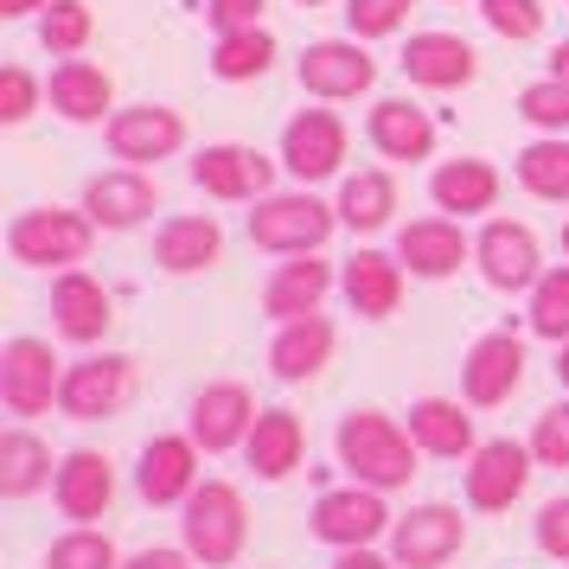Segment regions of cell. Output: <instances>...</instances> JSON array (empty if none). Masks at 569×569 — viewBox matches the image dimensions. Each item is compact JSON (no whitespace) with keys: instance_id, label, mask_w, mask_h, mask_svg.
<instances>
[{"instance_id":"cell-28","label":"cell","mask_w":569,"mask_h":569,"mask_svg":"<svg viewBox=\"0 0 569 569\" xmlns=\"http://www.w3.org/2000/svg\"><path fill=\"white\" fill-rule=\"evenodd\" d=\"M243 455H250V467H257L262 480H288V473L301 467V455H308L301 416L295 410H262L257 429H250V441H243Z\"/></svg>"},{"instance_id":"cell-5","label":"cell","mask_w":569,"mask_h":569,"mask_svg":"<svg viewBox=\"0 0 569 569\" xmlns=\"http://www.w3.org/2000/svg\"><path fill=\"white\" fill-rule=\"evenodd\" d=\"M58 390H64V371H58V352L46 346V339H7L0 346V403H7V416H46L58 403Z\"/></svg>"},{"instance_id":"cell-49","label":"cell","mask_w":569,"mask_h":569,"mask_svg":"<svg viewBox=\"0 0 569 569\" xmlns=\"http://www.w3.org/2000/svg\"><path fill=\"white\" fill-rule=\"evenodd\" d=\"M550 78H563V83H569V39L557 46V52H550Z\"/></svg>"},{"instance_id":"cell-6","label":"cell","mask_w":569,"mask_h":569,"mask_svg":"<svg viewBox=\"0 0 569 569\" xmlns=\"http://www.w3.org/2000/svg\"><path fill=\"white\" fill-rule=\"evenodd\" d=\"M295 78L320 103H352V97H365L378 83V58L365 52L359 39H313L301 52V64H295Z\"/></svg>"},{"instance_id":"cell-41","label":"cell","mask_w":569,"mask_h":569,"mask_svg":"<svg viewBox=\"0 0 569 569\" xmlns=\"http://www.w3.org/2000/svg\"><path fill=\"white\" fill-rule=\"evenodd\" d=\"M480 20H487L499 39H538L543 32V7L538 0H480Z\"/></svg>"},{"instance_id":"cell-18","label":"cell","mask_w":569,"mask_h":569,"mask_svg":"<svg viewBox=\"0 0 569 569\" xmlns=\"http://www.w3.org/2000/svg\"><path fill=\"white\" fill-rule=\"evenodd\" d=\"M257 403H250V390L243 385H206L199 397H192V422H186V436L199 441L206 455H224V448H237V441H250V429H257Z\"/></svg>"},{"instance_id":"cell-9","label":"cell","mask_w":569,"mask_h":569,"mask_svg":"<svg viewBox=\"0 0 569 569\" xmlns=\"http://www.w3.org/2000/svg\"><path fill=\"white\" fill-rule=\"evenodd\" d=\"M269 180H276V160L243 148V141H211L192 160V186L206 199H224V206H243V199H269Z\"/></svg>"},{"instance_id":"cell-3","label":"cell","mask_w":569,"mask_h":569,"mask_svg":"<svg viewBox=\"0 0 569 569\" xmlns=\"http://www.w3.org/2000/svg\"><path fill=\"white\" fill-rule=\"evenodd\" d=\"M333 224H339V206H320L308 186L301 192H269L250 211V243L269 250V257H320Z\"/></svg>"},{"instance_id":"cell-23","label":"cell","mask_w":569,"mask_h":569,"mask_svg":"<svg viewBox=\"0 0 569 569\" xmlns=\"http://www.w3.org/2000/svg\"><path fill=\"white\" fill-rule=\"evenodd\" d=\"M339 288H346L352 313L390 320L397 301H403V262L385 257V250H359V257H346V269H339Z\"/></svg>"},{"instance_id":"cell-2","label":"cell","mask_w":569,"mask_h":569,"mask_svg":"<svg viewBox=\"0 0 569 569\" xmlns=\"http://www.w3.org/2000/svg\"><path fill=\"white\" fill-rule=\"evenodd\" d=\"M186 550H192V563L206 569H224L243 557V538H250V512H243V492L231 480H199L192 499H186Z\"/></svg>"},{"instance_id":"cell-48","label":"cell","mask_w":569,"mask_h":569,"mask_svg":"<svg viewBox=\"0 0 569 569\" xmlns=\"http://www.w3.org/2000/svg\"><path fill=\"white\" fill-rule=\"evenodd\" d=\"M39 7H52V0H0V20H27Z\"/></svg>"},{"instance_id":"cell-8","label":"cell","mask_w":569,"mask_h":569,"mask_svg":"<svg viewBox=\"0 0 569 569\" xmlns=\"http://www.w3.org/2000/svg\"><path fill=\"white\" fill-rule=\"evenodd\" d=\"M397 525L385 506V492L371 487H333L313 499V538L333 543V550H365V543H378Z\"/></svg>"},{"instance_id":"cell-16","label":"cell","mask_w":569,"mask_h":569,"mask_svg":"<svg viewBox=\"0 0 569 569\" xmlns=\"http://www.w3.org/2000/svg\"><path fill=\"white\" fill-rule=\"evenodd\" d=\"M154 206H160V186L141 167H109V173L83 186V211H90L97 231H134Z\"/></svg>"},{"instance_id":"cell-45","label":"cell","mask_w":569,"mask_h":569,"mask_svg":"<svg viewBox=\"0 0 569 569\" xmlns=\"http://www.w3.org/2000/svg\"><path fill=\"white\" fill-rule=\"evenodd\" d=\"M538 543H543V557L569 563V499H550L538 512Z\"/></svg>"},{"instance_id":"cell-15","label":"cell","mask_w":569,"mask_h":569,"mask_svg":"<svg viewBox=\"0 0 569 569\" xmlns=\"http://www.w3.org/2000/svg\"><path fill=\"white\" fill-rule=\"evenodd\" d=\"M525 385V339L518 333H487L467 346V365H461V390L473 410H492L506 403L512 390Z\"/></svg>"},{"instance_id":"cell-39","label":"cell","mask_w":569,"mask_h":569,"mask_svg":"<svg viewBox=\"0 0 569 569\" xmlns=\"http://www.w3.org/2000/svg\"><path fill=\"white\" fill-rule=\"evenodd\" d=\"M46 569H116V543H109L103 531L78 525L71 538H58L52 550H46Z\"/></svg>"},{"instance_id":"cell-31","label":"cell","mask_w":569,"mask_h":569,"mask_svg":"<svg viewBox=\"0 0 569 569\" xmlns=\"http://www.w3.org/2000/svg\"><path fill=\"white\" fill-rule=\"evenodd\" d=\"M429 199H436L441 211H461V218H473V211H492V199H499V173H492V160H441L436 180H429Z\"/></svg>"},{"instance_id":"cell-51","label":"cell","mask_w":569,"mask_h":569,"mask_svg":"<svg viewBox=\"0 0 569 569\" xmlns=\"http://www.w3.org/2000/svg\"><path fill=\"white\" fill-rule=\"evenodd\" d=\"M563 250H569V224H563Z\"/></svg>"},{"instance_id":"cell-46","label":"cell","mask_w":569,"mask_h":569,"mask_svg":"<svg viewBox=\"0 0 569 569\" xmlns=\"http://www.w3.org/2000/svg\"><path fill=\"white\" fill-rule=\"evenodd\" d=\"M122 569H192V550H141Z\"/></svg>"},{"instance_id":"cell-4","label":"cell","mask_w":569,"mask_h":569,"mask_svg":"<svg viewBox=\"0 0 569 569\" xmlns=\"http://www.w3.org/2000/svg\"><path fill=\"white\" fill-rule=\"evenodd\" d=\"M90 237H97L90 211L32 206L7 224V250H13V262H27V269H58L64 276V269H78L90 257Z\"/></svg>"},{"instance_id":"cell-35","label":"cell","mask_w":569,"mask_h":569,"mask_svg":"<svg viewBox=\"0 0 569 569\" xmlns=\"http://www.w3.org/2000/svg\"><path fill=\"white\" fill-rule=\"evenodd\" d=\"M276 64V39L262 27H250V32H224L218 46H211V71L224 83H250V78H262Z\"/></svg>"},{"instance_id":"cell-36","label":"cell","mask_w":569,"mask_h":569,"mask_svg":"<svg viewBox=\"0 0 569 569\" xmlns=\"http://www.w3.org/2000/svg\"><path fill=\"white\" fill-rule=\"evenodd\" d=\"M90 39H97V13H90V0H52V7H46V20H39V46H46L52 58H78Z\"/></svg>"},{"instance_id":"cell-47","label":"cell","mask_w":569,"mask_h":569,"mask_svg":"<svg viewBox=\"0 0 569 569\" xmlns=\"http://www.w3.org/2000/svg\"><path fill=\"white\" fill-rule=\"evenodd\" d=\"M333 569H397V557H378V550L365 543V550H339Z\"/></svg>"},{"instance_id":"cell-30","label":"cell","mask_w":569,"mask_h":569,"mask_svg":"<svg viewBox=\"0 0 569 569\" xmlns=\"http://www.w3.org/2000/svg\"><path fill=\"white\" fill-rule=\"evenodd\" d=\"M410 436L422 455H441V461H461V455L480 448L473 441V416L455 397H422V403H410Z\"/></svg>"},{"instance_id":"cell-20","label":"cell","mask_w":569,"mask_h":569,"mask_svg":"<svg viewBox=\"0 0 569 569\" xmlns=\"http://www.w3.org/2000/svg\"><path fill=\"white\" fill-rule=\"evenodd\" d=\"M467 257H473V243L461 237V224H455V218H416V224H403V231H397V262H403L410 276H422V282L455 276Z\"/></svg>"},{"instance_id":"cell-1","label":"cell","mask_w":569,"mask_h":569,"mask_svg":"<svg viewBox=\"0 0 569 569\" xmlns=\"http://www.w3.org/2000/svg\"><path fill=\"white\" fill-rule=\"evenodd\" d=\"M339 467L352 473V487H371V492L410 487L416 436L397 429L385 410H352L346 422H339Z\"/></svg>"},{"instance_id":"cell-38","label":"cell","mask_w":569,"mask_h":569,"mask_svg":"<svg viewBox=\"0 0 569 569\" xmlns=\"http://www.w3.org/2000/svg\"><path fill=\"white\" fill-rule=\"evenodd\" d=\"M518 116L543 134H563L569 129V83L563 78H538L518 90Z\"/></svg>"},{"instance_id":"cell-37","label":"cell","mask_w":569,"mask_h":569,"mask_svg":"<svg viewBox=\"0 0 569 569\" xmlns=\"http://www.w3.org/2000/svg\"><path fill=\"white\" fill-rule=\"evenodd\" d=\"M525 313H531V333H538V339L569 346V262H563V269H543Z\"/></svg>"},{"instance_id":"cell-14","label":"cell","mask_w":569,"mask_h":569,"mask_svg":"<svg viewBox=\"0 0 569 569\" xmlns=\"http://www.w3.org/2000/svg\"><path fill=\"white\" fill-rule=\"evenodd\" d=\"M282 167L301 186L333 180L339 167H346V122H339L333 109H301L282 129Z\"/></svg>"},{"instance_id":"cell-34","label":"cell","mask_w":569,"mask_h":569,"mask_svg":"<svg viewBox=\"0 0 569 569\" xmlns=\"http://www.w3.org/2000/svg\"><path fill=\"white\" fill-rule=\"evenodd\" d=\"M518 186H525L531 199L569 206V141L563 134H543L531 148H518Z\"/></svg>"},{"instance_id":"cell-43","label":"cell","mask_w":569,"mask_h":569,"mask_svg":"<svg viewBox=\"0 0 569 569\" xmlns=\"http://www.w3.org/2000/svg\"><path fill=\"white\" fill-rule=\"evenodd\" d=\"M32 109H39V78L27 64H7L0 71V122H27Z\"/></svg>"},{"instance_id":"cell-32","label":"cell","mask_w":569,"mask_h":569,"mask_svg":"<svg viewBox=\"0 0 569 569\" xmlns=\"http://www.w3.org/2000/svg\"><path fill=\"white\" fill-rule=\"evenodd\" d=\"M390 211H397V180H390L385 167L346 173V186H339V224H352L359 237H371L390 224Z\"/></svg>"},{"instance_id":"cell-33","label":"cell","mask_w":569,"mask_h":569,"mask_svg":"<svg viewBox=\"0 0 569 569\" xmlns=\"http://www.w3.org/2000/svg\"><path fill=\"white\" fill-rule=\"evenodd\" d=\"M52 480V448L32 429H0V499H32Z\"/></svg>"},{"instance_id":"cell-27","label":"cell","mask_w":569,"mask_h":569,"mask_svg":"<svg viewBox=\"0 0 569 569\" xmlns=\"http://www.w3.org/2000/svg\"><path fill=\"white\" fill-rule=\"evenodd\" d=\"M218 250H224V231H218V218H206V211L167 218L154 237V262L167 276H199V269L218 262Z\"/></svg>"},{"instance_id":"cell-40","label":"cell","mask_w":569,"mask_h":569,"mask_svg":"<svg viewBox=\"0 0 569 569\" xmlns=\"http://www.w3.org/2000/svg\"><path fill=\"white\" fill-rule=\"evenodd\" d=\"M416 0H346V27L352 39H390V32L410 20Z\"/></svg>"},{"instance_id":"cell-29","label":"cell","mask_w":569,"mask_h":569,"mask_svg":"<svg viewBox=\"0 0 569 569\" xmlns=\"http://www.w3.org/2000/svg\"><path fill=\"white\" fill-rule=\"evenodd\" d=\"M327 359H333V320H327V313L288 320L282 333H276V346H269V371H276L282 385H301V378H313Z\"/></svg>"},{"instance_id":"cell-52","label":"cell","mask_w":569,"mask_h":569,"mask_svg":"<svg viewBox=\"0 0 569 569\" xmlns=\"http://www.w3.org/2000/svg\"><path fill=\"white\" fill-rule=\"evenodd\" d=\"M301 7H320V0H301Z\"/></svg>"},{"instance_id":"cell-50","label":"cell","mask_w":569,"mask_h":569,"mask_svg":"<svg viewBox=\"0 0 569 569\" xmlns=\"http://www.w3.org/2000/svg\"><path fill=\"white\" fill-rule=\"evenodd\" d=\"M557 378H563V390H569V346L557 352Z\"/></svg>"},{"instance_id":"cell-12","label":"cell","mask_w":569,"mask_h":569,"mask_svg":"<svg viewBox=\"0 0 569 569\" xmlns=\"http://www.w3.org/2000/svg\"><path fill=\"white\" fill-rule=\"evenodd\" d=\"M467 543V518L455 506H416L390 525V557L397 569H441Z\"/></svg>"},{"instance_id":"cell-10","label":"cell","mask_w":569,"mask_h":569,"mask_svg":"<svg viewBox=\"0 0 569 569\" xmlns=\"http://www.w3.org/2000/svg\"><path fill=\"white\" fill-rule=\"evenodd\" d=\"M186 148V116L167 103H134L109 116V154L129 160V167H154V160H173Z\"/></svg>"},{"instance_id":"cell-26","label":"cell","mask_w":569,"mask_h":569,"mask_svg":"<svg viewBox=\"0 0 569 569\" xmlns=\"http://www.w3.org/2000/svg\"><path fill=\"white\" fill-rule=\"evenodd\" d=\"M46 97H52V109L64 116V122H103V116H116V83H109L103 64H90V58H64L52 71V83H46Z\"/></svg>"},{"instance_id":"cell-25","label":"cell","mask_w":569,"mask_h":569,"mask_svg":"<svg viewBox=\"0 0 569 569\" xmlns=\"http://www.w3.org/2000/svg\"><path fill=\"white\" fill-rule=\"evenodd\" d=\"M52 492H58V512L78 518V525H90V518L109 512V499H116V473H109V461L97 455V448H78V455H64Z\"/></svg>"},{"instance_id":"cell-7","label":"cell","mask_w":569,"mask_h":569,"mask_svg":"<svg viewBox=\"0 0 569 569\" xmlns=\"http://www.w3.org/2000/svg\"><path fill=\"white\" fill-rule=\"evenodd\" d=\"M134 397V359L103 352V359H78L64 365V390H58V410L71 422H103Z\"/></svg>"},{"instance_id":"cell-11","label":"cell","mask_w":569,"mask_h":569,"mask_svg":"<svg viewBox=\"0 0 569 569\" xmlns=\"http://www.w3.org/2000/svg\"><path fill=\"white\" fill-rule=\"evenodd\" d=\"M531 448L512 436H499V441H480L473 455H467V506L473 512H506L518 492H525V480H531Z\"/></svg>"},{"instance_id":"cell-42","label":"cell","mask_w":569,"mask_h":569,"mask_svg":"<svg viewBox=\"0 0 569 569\" xmlns=\"http://www.w3.org/2000/svg\"><path fill=\"white\" fill-rule=\"evenodd\" d=\"M531 455L543 467H569V403H550L531 429Z\"/></svg>"},{"instance_id":"cell-19","label":"cell","mask_w":569,"mask_h":569,"mask_svg":"<svg viewBox=\"0 0 569 569\" xmlns=\"http://www.w3.org/2000/svg\"><path fill=\"white\" fill-rule=\"evenodd\" d=\"M480 71V52L467 46L461 32H410L403 46V78L422 90H461Z\"/></svg>"},{"instance_id":"cell-13","label":"cell","mask_w":569,"mask_h":569,"mask_svg":"<svg viewBox=\"0 0 569 569\" xmlns=\"http://www.w3.org/2000/svg\"><path fill=\"white\" fill-rule=\"evenodd\" d=\"M473 262H480V276H487L499 295H525V288H538V276H543L538 237H531V224H512V218H492L487 231L473 237Z\"/></svg>"},{"instance_id":"cell-17","label":"cell","mask_w":569,"mask_h":569,"mask_svg":"<svg viewBox=\"0 0 569 569\" xmlns=\"http://www.w3.org/2000/svg\"><path fill=\"white\" fill-rule=\"evenodd\" d=\"M134 487H141L148 506H186L192 487H199V441L192 436H154L141 448Z\"/></svg>"},{"instance_id":"cell-44","label":"cell","mask_w":569,"mask_h":569,"mask_svg":"<svg viewBox=\"0 0 569 569\" xmlns=\"http://www.w3.org/2000/svg\"><path fill=\"white\" fill-rule=\"evenodd\" d=\"M262 7H269V0H206V20L218 27V39H224V32L262 27Z\"/></svg>"},{"instance_id":"cell-24","label":"cell","mask_w":569,"mask_h":569,"mask_svg":"<svg viewBox=\"0 0 569 569\" xmlns=\"http://www.w3.org/2000/svg\"><path fill=\"white\" fill-rule=\"evenodd\" d=\"M327 288H333V262L295 257V262H282V269L269 276V288H262V313L282 320V327L288 320H308V313H320Z\"/></svg>"},{"instance_id":"cell-22","label":"cell","mask_w":569,"mask_h":569,"mask_svg":"<svg viewBox=\"0 0 569 569\" xmlns=\"http://www.w3.org/2000/svg\"><path fill=\"white\" fill-rule=\"evenodd\" d=\"M371 148L385 160H429L436 154V122H429V109H416L410 97H385V103H371Z\"/></svg>"},{"instance_id":"cell-21","label":"cell","mask_w":569,"mask_h":569,"mask_svg":"<svg viewBox=\"0 0 569 569\" xmlns=\"http://www.w3.org/2000/svg\"><path fill=\"white\" fill-rule=\"evenodd\" d=\"M52 320L64 339H78V346H97L109 333V320H116V301H109V288L97 276H83V269H64L52 282Z\"/></svg>"}]
</instances>
